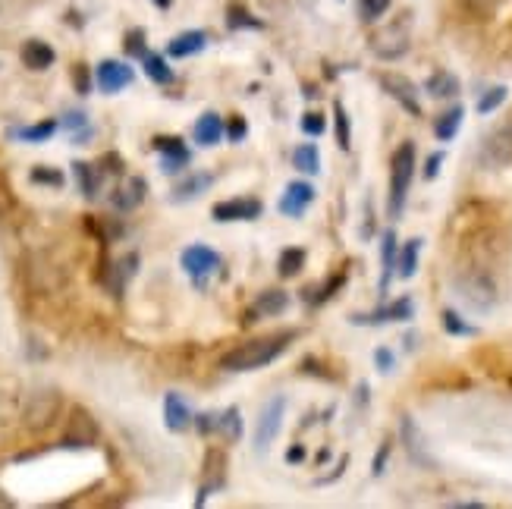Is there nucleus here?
<instances>
[{"label": "nucleus", "instance_id": "obj_1", "mask_svg": "<svg viewBox=\"0 0 512 509\" xmlns=\"http://www.w3.org/2000/svg\"><path fill=\"white\" fill-rule=\"evenodd\" d=\"M289 340H293V334H274V337H258V340H249L236 346L233 352H227L224 362H220V368L224 371H258L264 368L267 362H274L280 352L289 346Z\"/></svg>", "mask_w": 512, "mask_h": 509}, {"label": "nucleus", "instance_id": "obj_2", "mask_svg": "<svg viewBox=\"0 0 512 509\" xmlns=\"http://www.w3.org/2000/svg\"><path fill=\"white\" fill-rule=\"evenodd\" d=\"M412 176H415V145L403 142L393 151V161H390V217L403 214Z\"/></svg>", "mask_w": 512, "mask_h": 509}, {"label": "nucleus", "instance_id": "obj_3", "mask_svg": "<svg viewBox=\"0 0 512 509\" xmlns=\"http://www.w3.org/2000/svg\"><path fill=\"white\" fill-rule=\"evenodd\" d=\"M283 412H286L283 396H274V400L261 409V415H258V428H255V450H258V453H264V450L277 440V434H280V428H283Z\"/></svg>", "mask_w": 512, "mask_h": 509}, {"label": "nucleus", "instance_id": "obj_4", "mask_svg": "<svg viewBox=\"0 0 512 509\" xmlns=\"http://www.w3.org/2000/svg\"><path fill=\"white\" fill-rule=\"evenodd\" d=\"M98 440V425L95 418L88 415L82 406H76L66 418V434H63V444L66 447H92Z\"/></svg>", "mask_w": 512, "mask_h": 509}, {"label": "nucleus", "instance_id": "obj_5", "mask_svg": "<svg viewBox=\"0 0 512 509\" xmlns=\"http://www.w3.org/2000/svg\"><path fill=\"white\" fill-rule=\"evenodd\" d=\"M371 48H374L377 57H384V60L403 57L409 51V32H406V26H403V22H396V26H387L381 32H374Z\"/></svg>", "mask_w": 512, "mask_h": 509}, {"label": "nucleus", "instance_id": "obj_6", "mask_svg": "<svg viewBox=\"0 0 512 509\" xmlns=\"http://www.w3.org/2000/svg\"><path fill=\"white\" fill-rule=\"evenodd\" d=\"M180 261H183V271H186L198 286H205V277L214 274V271L220 268V255L211 252L208 246H189V249L183 252Z\"/></svg>", "mask_w": 512, "mask_h": 509}, {"label": "nucleus", "instance_id": "obj_7", "mask_svg": "<svg viewBox=\"0 0 512 509\" xmlns=\"http://www.w3.org/2000/svg\"><path fill=\"white\" fill-rule=\"evenodd\" d=\"M60 412V396L54 390H44V393H35V400L29 403L26 409V425L32 431H44L54 425V418Z\"/></svg>", "mask_w": 512, "mask_h": 509}, {"label": "nucleus", "instance_id": "obj_8", "mask_svg": "<svg viewBox=\"0 0 512 509\" xmlns=\"http://www.w3.org/2000/svg\"><path fill=\"white\" fill-rule=\"evenodd\" d=\"M459 296L469 302V305H475V308H487L494 302V283H491V277H487L484 271H472V274H465V277H459Z\"/></svg>", "mask_w": 512, "mask_h": 509}, {"label": "nucleus", "instance_id": "obj_9", "mask_svg": "<svg viewBox=\"0 0 512 509\" xmlns=\"http://www.w3.org/2000/svg\"><path fill=\"white\" fill-rule=\"evenodd\" d=\"M132 79H136V73H132V66L123 63V60H104V63H98V88H101L104 95L123 92V88L132 85Z\"/></svg>", "mask_w": 512, "mask_h": 509}, {"label": "nucleus", "instance_id": "obj_10", "mask_svg": "<svg viewBox=\"0 0 512 509\" xmlns=\"http://www.w3.org/2000/svg\"><path fill=\"white\" fill-rule=\"evenodd\" d=\"M381 85H384V92L399 101L412 117H421V104H418V92H415V85L406 79V76H399V73H384L381 76Z\"/></svg>", "mask_w": 512, "mask_h": 509}, {"label": "nucleus", "instance_id": "obj_11", "mask_svg": "<svg viewBox=\"0 0 512 509\" xmlns=\"http://www.w3.org/2000/svg\"><path fill=\"white\" fill-rule=\"evenodd\" d=\"M211 217L220 220V224H230V220H255L261 217V202L258 198H230V202L214 205Z\"/></svg>", "mask_w": 512, "mask_h": 509}, {"label": "nucleus", "instance_id": "obj_12", "mask_svg": "<svg viewBox=\"0 0 512 509\" xmlns=\"http://www.w3.org/2000/svg\"><path fill=\"white\" fill-rule=\"evenodd\" d=\"M484 158L491 164H509L512 161V120L503 123L500 129H494L484 142Z\"/></svg>", "mask_w": 512, "mask_h": 509}, {"label": "nucleus", "instance_id": "obj_13", "mask_svg": "<svg viewBox=\"0 0 512 509\" xmlns=\"http://www.w3.org/2000/svg\"><path fill=\"white\" fill-rule=\"evenodd\" d=\"M311 202H315V189H311V183H289L280 198V214L302 217Z\"/></svg>", "mask_w": 512, "mask_h": 509}, {"label": "nucleus", "instance_id": "obj_14", "mask_svg": "<svg viewBox=\"0 0 512 509\" xmlns=\"http://www.w3.org/2000/svg\"><path fill=\"white\" fill-rule=\"evenodd\" d=\"M154 148H158L161 158H164V173H176L189 164V148L183 145V139L161 136V139H154Z\"/></svg>", "mask_w": 512, "mask_h": 509}, {"label": "nucleus", "instance_id": "obj_15", "mask_svg": "<svg viewBox=\"0 0 512 509\" xmlns=\"http://www.w3.org/2000/svg\"><path fill=\"white\" fill-rule=\"evenodd\" d=\"M22 66H29V70H48V66H54L57 54L48 41H41V38H29L26 44H22Z\"/></svg>", "mask_w": 512, "mask_h": 509}, {"label": "nucleus", "instance_id": "obj_16", "mask_svg": "<svg viewBox=\"0 0 512 509\" xmlns=\"http://www.w3.org/2000/svg\"><path fill=\"white\" fill-rule=\"evenodd\" d=\"M192 136H195V142L202 145V148L217 145L220 139H224V120H220V117L214 114V110H208V114H202V117L195 120Z\"/></svg>", "mask_w": 512, "mask_h": 509}, {"label": "nucleus", "instance_id": "obj_17", "mask_svg": "<svg viewBox=\"0 0 512 509\" xmlns=\"http://www.w3.org/2000/svg\"><path fill=\"white\" fill-rule=\"evenodd\" d=\"M164 425L170 431H186L192 425V412L180 393H167L164 396Z\"/></svg>", "mask_w": 512, "mask_h": 509}, {"label": "nucleus", "instance_id": "obj_18", "mask_svg": "<svg viewBox=\"0 0 512 509\" xmlns=\"http://www.w3.org/2000/svg\"><path fill=\"white\" fill-rule=\"evenodd\" d=\"M205 44H208V35L202 29H192V32H183V35H176L170 44H167V54L176 57V60H183V57H192L198 51H205Z\"/></svg>", "mask_w": 512, "mask_h": 509}, {"label": "nucleus", "instance_id": "obj_19", "mask_svg": "<svg viewBox=\"0 0 512 509\" xmlns=\"http://www.w3.org/2000/svg\"><path fill=\"white\" fill-rule=\"evenodd\" d=\"M145 192H148V183L142 180V176H132V180L126 183V186H120L117 192H114V208L117 211H132V208H139L142 205V198H145Z\"/></svg>", "mask_w": 512, "mask_h": 509}, {"label": "nucleus", "instance_id": "obj_20", "mask_svg": "<svg viewBox=\"0 0 512 509\" xmlns=\"http://www.w3.org/2000/svg\"><path fill=\"white\" fill-rule=\"evenodd\" d=\"M286 305H289L286 293H280V290H267V293H261V296H258V302L252 305L249 321H258V318H274V315H280V312H283Z\"/></svg>", "mask_w": 512, "mask_h": 509}, {"label": "nucleus", "instance_id": "obj_21", "mask_svg": "<svg viewBox=\"0 0 512 509\" xmlns=\"http://www.w3.org/2000/svg\"><path fill=\"white\" fill-rule=\"evenodd\" d=\"M412 318V302L409 299H399L381 312H374L371 318H355V321H368V324H381V321H409Z\"/></svg>", "mask_w": 512, "mask_h": 509}, {"label": "nucleus", "instance_id": "obj_22", "mask_svg": "<svg viewBox=\"0 0 512 509\" xmlns=\"http://www.w3.org/2000/svg\"><path fill=\"white\" fill-rule=\"evenodd\" d=\"M73 173H76V180H79L82 195H85V198H95L98 189H101V173L95 170V164H82V161H76V164H73Z\"/></svg>", "mask_w": 512, "mask_h": 509}, {"label": "nucleus", "instance_id": "obj_23", "mask_svg": "<svg viewBox=\"0 0 512 509\" xmlns=\"http://www.w3.org/2000/svg\"><path fill=\"white\" fill-rule=\"evenodd\" d=\"M142 66H145V73L151 82H158V85H170L173 82V70L167 66V60L161 54H142Z\"/></svg>", "mask_w": 512, "mask_h": 509}, {"label": "nucleus", "instance_id": "obj_24", "mask_svg": "<svg viewBox=\"0 0 512 509\" xmlns=\"http://www.w3.org/2000/svg\"><path fill=\"white\" fill-rule=\"evenodd\" d=\"M57 132V123L54 120H44V123H35V126H26V129H16L13 136L19 142H29V145H41V142H48L51 136Z\"/></svg>", "mask_w": 512, "mask_h": 509}, {"label": "nucleus", "instance_id": "obj_25", "mask_svg": "<svg viewBox=\"0 0 512 509\" xmlns=\"http://www.w3.org/2000/svg\"><path fill=\"white\" fill-rule=\"evenodd\" d=\"M211 183H214V176H211V173H195V176H189L186 183H180V186L173 189V192H176L173 198H176V202H186V198L202 195Z\"/></svg>", "mask_w": 512, "mask_h": 509}, {"label": "nucleus", "instance_id": "obj_26", "mask_svg": "<svg viewBox=\"0 0 512 509\" xmlns=\"http://www.w3.org/2000/svg\"><path fill=\"white\" fill-rule=\"evenodd\" d=\"M425 88H428L431 98H453L459 92V82H456L453 73H434Z\"/></svg>", "mask_w": 512, "mask_h": 509}, {"label": "nucleus", "instance_id": "obj_27", "mask_svg": "<svg viewBox=\"0 0 512 509\" xmlns=\"http://www.w3.org/2000/svg\"><path fill=\"white\" fill-rule=\"evenodd\" d=\"M462 114L465 110L462 107H453V110H447L440 120H437V126H434V132H437V139L440 142H450L456 132H459V126H462Z\"/></svg>", "mask_w": 512, "mask_h": 509}, {"label": "nucleus", "instance_id": "obj_28", "mask_svg": "<svg viewBox=\"0 0 512 509\" xmlns=\"http://www.w3.org/2000/svg\"><path fill=\"white\" fill-rule=\"evenodd\" d=\"M418 252H421V239H409L406 246H403V252H399V277H415V268H418Z\"/></svg>", "mask_w": 512, "mask_h": 509}, {"label": "nucleus", "instance_id": "obj_29", "mask_svg": "<svg viewBox=\"0 0 512 509\" xmlns=\"http://www.w3.org/2000/svg\"><path fill=\"white\" fill-rule=\"evenodd\" d=\"M293 164L302 170V173H318L321 170V154H318V148L315 145H299L296 151H293Z\"/></svg>", "mask_w": 512, "mask_h": 509}, {"label": "nucleus", "instance_id": "obj_30", "mask_svg": "<svg viewBox=\"0 0 512 509\" xmlns=\"http://www.w3.org/2000/svg\"><path fill=\"white\" fill-rule=\"evenodd\" d=\"M60 126H63V129H70V132H76V142H79V145H82V139L92 136V129H88V117L82 114V110H70V114H63Z\"/></svg>", "mask_w": 512, "mask_h": 509}, {"label": "nucleus", "instance_id": "obj_31", "mask_svg": "<svg viewBox=\"0 0 512 509\" xmlns=\"http://www.w3.org/2000/svg\"><path fill=\"white\" fill-rule=\"evenodd\" d=\"M214 428H217V431H224L230 440H239V434H242V418H239V409H227V412L220 415L217 422H214Z\"/></svg>", "mask_w": 512, "mask_h": 509}, {"label": "nucleus", "instance_id": "obj_32", "mask_svg": "<svg viewBox=\"0 0 512 509\" xmlns=\"http://www.w3.org/2000/svg\"><path fill=\"white\" fill-rule=\"evenodd\" d=\"M302 264H305V252L302 249H286L280 255V277H293L302 271Z\"/></svg>", "mask_w": 512, "mask_h": 509}, {"label": "nucleus", "instance_id": "obj_33", "mask_svg": "<svg viewBox=\"0 0 512 509\" xmlns=\"http://www.w3.org/2000/svg\"><path fill=\"white\" fill-rule=\"evenodd\" d=\"M506 101V88L497 85V88H487L484 98L478 101V114H494V110Z\"/></svg>", "mask_w": 512, "mask_h": 509}, {"label": "nucleus", "instance_id": "obj_34", "mask_svg": "<svg viewBox=\"0 0 512 509\" xmlns=\"http://www.w3.org/2000/svg\"><path fill=\"white\" fill-rule=\"evenodd\" d=\"M393 268H396V236L387 233V236H384V280H381L384 290H387V283H390V277H393Z\"/></svg>", "mask_w": 512, "mask_h": 509}, {"label": "nucleus", "instance_id": "obj_35", "mask_svg": "<svg viewBox=\"0 0 512 509\" xmlns=\"http://www.w3.org/2000/svg\"><path fill=\"white\" fill-rule=\"evenodd\" d=\"M359 10H362V19L374 22L390 10V0H359Z\"/></svg>", "mask_w": 512, "mask_h": 509}, {"label": "nucleus", "instance_id": "obj_36", "mask_svg": "<svg viewBox=\"0 0 512 509\" xmlns=\"http://www.w3.org/2000/svg\"><path fill=\"white\" fill-rule=\"evenodd\" d=\"M333 114H337V139H340V148L346 151L349 148V114H346L343 104L333 107Z\"/></svg>", "mask_w": 512, "mask_h": 509}, {"label": "nucleus", "instance_id": "obj_37", "mask_svg": "<svg viewBox=\"0 0 512 509\" xmlns=\"http://www.w3.org/2000/svg\"><path fill=\"white\" fill-rule=\"evenodd\" d=\"M403 434H406V440H409L412 456H415V459H421V462H428V459H425V453H421V434L415 431V425L409 422V418H403Z\"/></svg>", "mask_w": 512, "mask_h": 509}, {"label": "nucleus", "instance_id": "obj_38", "mask_svg": "<svg viewBox=\"0 0 512 509\" xmlns=\"http://www.w3.org/2000/svg\"><path fill=\"white\" fill-rule=\"evenodd\" d=\"M302 129L308 132V136H321V132L327 129L324 114H315V110H308V114L302 117Z\"/></svg>", "mask_w": 512, "mask_h": 509}, {"label": "nucleus", "instance_id": "obj_39", "mask_svg": "<svg viewBox=\"0 0 512 509\" xmlns=\"http://www.w3.org/2000/svg\"><path fill=\"white\" fill-rule=\"evenodd\" d=\"M32 183H44V186H63V176L51 167H35L32 170Z\"/></svg>", "mask_w": 512, "mask_h": 509}, {"label": "nucleus", "instance_id": "obj_40", "mask_svg": "<svg viewBox=\"0 0 512 509\" xmlns=\"http://www.w3.org/2000/svg\"><path fill=\"white\" fill-rule=\"evenodd\" d=\"M443 327H447V330H450V334H462V337H469V334H475V327H469V324H462L456 312H443Z\"/></svg>", "mask_w": 512, "mask_h": 509}, {"label": "nucleus", "instance_id": "obj_41", "mask_svg": "<svg viewBox=\"0 0 512 509\" xmlns=\"http://www.w3.org/2000/svg\"><path fill=\"white\" fill-rule=\"evenodd\" d=\"M239 26H258L255 19H249L246 10H239V7H230V29H239Z\"/></svg>", "mask_w": 512, "mask_h": 509}, {"label": "nucleus", "instance_id": "obj_42", "mask_svg": "<svg viewBox=\"0 0 512 509\" xmlns=\"http://www.w3.org/2000/svg\"><path fill=\"white\" fill-rule=\"evenodd\" d=\"M126 51L129 54H145V32H129V38H126Z\"/></svg>", "mask_w": 512, "mask_h": 509}, {"label": "nucleus", "instance_id": "obj_43", "mask_svg": "<svg viewBox=\"0 0 512 509\" xmlns=\"http://www.w3.org/2000/svg\"><path fill=\"white\" fill-rule=\"evenodd\" d=\"M465 7H469L472 13H491L500 7V0H462Z\"/></svg>", "mask_w": 512, "mask_h": 509}, {"label": "nucleus", "instance_id": "obj_44", "mask_svg": "<svg viewBox=\"0 0 512 509\" xmlns=\"http://www.w3.org/2000/svg\"><path fill=\"white\" fill-rule=\"evenodd\" d=\"M73 79H76V92L79 95H88V70H85L82 63L73 66Z\"/></svg>", "mask_w": 512, "mask_h": 509}, {"label": "nucleus", "instance_id": "obj_45", "mask_svg": "<svg viewBox=\"0 0 512 509\" xmlns=\"http://www.w3.org/2000/svg\"><path fill=\"white\" fill-rule=\"evenodd\" d=\"M242 136H246V120L236 117V120L230 123V142H242Z\"/></svg>", "mask_w": 512, "mask_h": 509}, {"label": "nucleus", "instance_id": "obj_46", "mask_svg": "<svg viewBox=\"0 0 512 509\" xmlns=\"http://www.w3.org/2000/svg\"><path fill=\"white\" fill-rule=\"evenodd\" d=\"M440 164H443V154H440V151H437V154H431L428 164H425V176H428V180H434L437 170H440Z\"/></svg>", "mask_w": 512, "mask_h": 509}, {"label": "nucleus", "instance_id": "obj_47", "mask_svg": "<svg viewBox=\"0 0 512 509\" xmlns=\"http://www.w3.org/2000/svg\"><path fill=\"white\" fill-rule=\"evenodd\" d=\"M377 365H381V371H384V374H387V371L393 368V356H390L387 349H381V352H377Z\"/></svg>", "mask_w": 512, "mask_h": 509}, {"label": "nucleus", "instance_id": "obj_48", "mask_svg": "<svg viewBox=\"0 0 512 509\" xmlns=\"http://www.w3.org/2000/svg\"><path fill=\"white\" fill-rule=\"evenodd\" d=\"M151 4H154V7H161V10H167V7L173 4V0H151Z\"/></svg>", "mask_w": 512, "mask_h": 509}]
</instances>
